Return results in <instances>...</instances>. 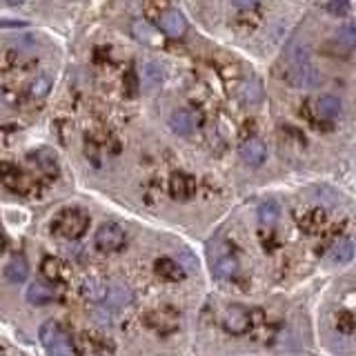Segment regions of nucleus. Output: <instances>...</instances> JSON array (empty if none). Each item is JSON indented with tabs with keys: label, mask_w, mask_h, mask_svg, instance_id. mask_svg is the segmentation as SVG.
Listing matches in <instances>:
<instances>
[{
	"label": "nucleus",
	"mask_w": 356,
	"mask_h": 356,
	"mask_svg": "<svg viewBox=\"0 0 356 356\" xmlns=\"http://www.w3.org/2000/svg\"><path fill=\"white\" fill-rule=\"evenodd\" d=\"M80 292H83V296L89 303H103L107 294V283L100 278H87L83 283V287H80Z\"/></svg>",
	"instance_id": "21"
},
{
	"label": "nucleus",
	"mask_w": 356,
	"mask_h": 356,
	"mask_svg": "<svg viewBox=\"0 0 356 356\" xmlns=\"http://www.w3.org/2000/svg\"><path fill=\"white\" fill-rule=\"evenodd\" d=\"M56 287H51L49 283H43V281H34L29 283L27 287V300L32 305H49L51 300H56Z\"/></svg>",
	"instance_id": "14"
},
{
	"label": "nucleus",
	"mask_w": 356,
	"mask_h": 356,
	"mask_svg": "<svg viewBox=\"0 0 356 356\" xmlns=\"http://www.w3.org/2000/svg\"><path fill=\"white\" fill-rule=\"evenodd\" d=\"M132 298L134 294L127 285H123V283H109L103 303H109L112 307H125L132 303Z\"/></svg>",
	"instance_id": "16"
},
{
	"label": "nucleus",
	"mask_w": 356,
	"mask_h": 356,
	"mask_svg": "<svg viewBox=\"0 0 356 356\" xmlns=\"http://www.w3.org/2000/svg\"><path fill=\"white\" fill-rule=\"evenodd\" d=\"M169 194L176 200H189L196 194V180L189 174H185V171H176V174L169 178Z\"/></svg>",
	"instance_id": "12"
},
{
	"label": "nucleus",
	"mask_w": 356,
	"mask_h": 356,
	"mask_svg": "<svg viewBox=\"0 0 356 356\" xmlns=\"http://www.w3.org/2000/svg\"><path fill=\"white\" fill-rule=\"evenodd\" d=\"M327 12L334 16H343L350 12V0H330L327 3Z\"/></svg>",
	"instance_id": "27"
},
{
	"label": "nucleus",
	"mask_w": 356,
	"mask_h": 356,
	"mask_svg": "<svg viewBox=\"0 0 356 356\" xmlns=\"http://www.w3.org/2000/svg\"><path fill=\"white\" fill-rule=\"evenodd\" d=\"M278 214L281 209L278 205L274 203V200H265L261 207H259V221H261V227H265V230H272L274 225L278 221Z\"/></svg>",
	"instance_id": "24"
},
{
	"label": "nucleus",
	"mask_w": 356,
	"mask_h": 356,
	"mask_svg": "<svg viewBox=\"0 0 356 356\" xmlns=\"http://www.w3.org/2000/svg\"><path fill=\"white\" fill-rule=\"evenodd\" d=\"M5 3H7V5H12V7H18V5H23L25 0H5Z\"/></svg>",
	"instance_id": "30"
},
{
	"label": "nucleus",
	"mask_w": 356,
	"mask_h": 356,
	"mask_svg": "<svg viewBox=\"0 0 356 356\" xmlns=\"http://www.w3.org/2000/svg\"><path fill=\"white\" fill-rule=\"evenodd\" d=\"M336 327H339V332H343V334H352L354 332L352 312H339V316H336Z\"/></svg>",
	"instance_id": "26"
},
{
	"label": "nucleus",
	"mask_w": 356,
	"mask_h": 356,
	"mask_svg": "<svg viewBox=\"0 0 356 356\" xmlns=\"http://www.w3.org/2000/svg\"><path fill=\"white\" fill-rule=\"evenodd\" d=\"M158 25H161V32L171 36V38H180V36H185L187 27H189L187 25V18L182 16L178 9H165V12H163V16H161Z\"/></svg>",
	"instance_id": "10"
},
{
	"label": "nucleus",
	"mask_w": 356,
	"mask_h": 356,
	"mask_svg": "<svg viewBox=\"0 0 356 356\" xmlns=\"http://www.w3.org/2000/svg\"><path fill=\"white\" fill-rule=\"evenodd\" d=\"M169 127L174 134L187 139V136H191V132H194V118H191L187 109H176V112H171L169 116Z\"/></svg>",
	"instance_id": "17"
},
{
	"label": "nucleus",
	"mask_w": 356,
	"mask_h": 356,
	"mask_svg": "<svg viewBox=\"0 0 356 356\" xmlns=\"http://www.w3.org/2000/svg\"><path fill=\"white\" fill-rule=\"evenodd\" d=\"M74 341V354L80 356H109L114 354V343L103 334L96 332H80Z\"/></svg>",
	"instance_id": "5"
},
{
	"label": "nucleus",
	"mask_w": 356,
	"mask_h": 356,
	"mask_svg": "<svg viewBox=\"0 0 356 356\" xmlns=\"http://www.w3.org/2000/svg\"><path fill=\"white\" fill-rule=\"evenodd\" d=\"M25 21H0V27H25Z\"/></svg>",
	"instance_id": "29"
},
{
	"label": "nucleus",
	"mask_w": 356,
	"mask_h": 356,
	"mask_svg": "<svg viewBox=\"0 0 356 356\" xmlns=\"http://www.w3.org/2000/svg\"><path fill=\"white\" fill-rule=\"evenodd\" d=\"M5 252V239H3V234H0V254Z\"/></svg>",
	"instance_id": "31"
},
{
	"label": "nucleus",
	"mask_w": 356,
	"mask_h": 356,
	"mask_svg": "<svg viewBox=\"0 0 356 356\" xmlns=\"http://www.w3.org/2000/svg\"><path fill=\"white\" fill-rule=\"evenodd\" d=\"M239 259L234 257L230 250H223V252H216V257L212 261V272L218 281H234L239 276Z\"/></svg>",
	"instance_id": "8"
},
{
	"label": "nucleus",
	"mask_w": 356,
	"mask_h": 356,
	"mask_svg": "<svg viewBox=\"0 0 356 356\" xmlns=\"http://www.w3.org/2000/svg\"><path fill=\"white\" fill-rule=\"evenodd\" d=\"M163 85V69L158 62H147L143 67V76H141V89L145 94H156Z\"/></svg>",
	"instance_id": "15"
},
{
	"label": "nucleus",
	"mask_w": 356,
	"mask_h": 356,
	"mask_svg": "<svg viewBox=\"0 0 356 356\" xmlns=\"http://www.w3.org/2000/svg\"><path fill=\"white\" fill-rule=\"evenodd\" d=\"M143 323L156 334L165 336V334H171V332L178 330L180 312L171 305H158V307H154V309H150V312L143 314Z\"/></svg>",
	"instance_id": "4"
},
{
	"label": "nucleus",
	"mask_w": 356,
	"mask_h": 356,
	"mask_svg": "<svg viewBox=\"0 0 356 356\" xmlns=\"http://www.w3.org/2000/svg\"><path fill=\"white\" fill-rule=\"evenodd\" d=\"M221 325L227 334L232 336H245L252 332V309L241 305H230L221 318Z\"/></svg>",
	"instance_id": "7"
},
{
	"label": "nucleus",
	"mask_w": 356,
	"mask_h": 356,
	"mask_svg": "<svg viewBox=\"0 0 356 356\" xmlns=\"http://www.w3.org/2000/svg\"><path fill=\"white\" fill-rule=\"evenodd\" d=\"M239 154H241V161L245 163V165L261 167L268 158V147H265V143L259 141V139H248L241 145Z\"/></svg>",
	"instance_id": "11"
},
{
	"label": "nucleus",
	"mask_w": 356,
	"mask_h": 356,
	"mask_svg": "<svg viewBox=\"0 0 356 356\" xmlns=\"http://www.w3.org/2000/svg\"><path fill=\"white\" fill-rule=\"evenodd\" d=\"M94 245L103 254L121 252L125 248V230L118 223H103L94 234Z\"/></svg>",
	"instance_id": "6"
},
{
	"label": "nucleus",
	"mask_w": 356,
	"mask_h": 356,
	"mask_svg": "<svg viewBox=\"0 0 356 356\" xmlns=\"http://www.w3.org/2000/svg\"><path fill=\"white\" fill-rule=\"evenodd\" d=\"M327 216L323 209H307L303 216H298V225L300 230L307 232V234H318L321 232V227L325 225Z\"/></svg>",
	"instance_id": "18"
},
{
	"label": "nucleus",
	"mask_w": 356,
	"mask_h": 356,
	"mask_svg": "<svg viewBox=\"0 0 356 356\" xmlns=\"http://www.w3.org/2000/svg\"><path fill=\"white\" fill-rule=\"evenodd\" d=\"M40 272H43V276L51 283V285H65V283L69 281L67 263L56 259V257H45L43 263H40Z\"/></svg>",
	"instance_id": "9"
},
{
	"label": "nucleus",
	"mask_w": 356,
	"mask_h": 356,
	"mask_svg": "<svg viewBox=\"0 0 356 356\" xmlns=\"http://www.w3.org/2000/svg\"><path fill=\"white\" fill-rule=\"evenodd\" d=\"M5 276L9 283H25L27 276H29V265H27V261L23 257H14L12 261L7 263L5 268Z\"/></svg>",
	"instance_id": "20"
},
{
	"label": "nucleus",
	"mask_w": 356,
	"mask_h": 356,
	"mask_svg": "<svg viewBox=\"0 0 356 356\" xmlns=\"http://www.w3.org/2000/svg\"><path fill=\"white\" fill-rule=\"evenodd\" d=\"M232 3L239 9H252V7L259 5V0H232Z\"/></svg>",
	"instance_id": "28"
},
{
	"label": "nucleus",
	"mask_w": 356,
	"mask_h": 356,
	"mask_svg": "<svg viewBox=\"0 0 356 356\" xmlns=\"http://www.w3.org/2000/svg\"><path fill=\"white\" fill-rule=\"evenodd\" d=\"M49 89H51V78L49 76H36L32 80V85H29V96L36 98V100H40L49 94Z\"/></svg>",
	"instance_id": "25"
},
{
	"label": "nucleus",
	"mask_w": 356,
	"mask_h": 356,
	"mask_svg": "<svg viewBox=\"0 0 356 356\" xmlns=\"http://www.w3.org/2000/svg\"><path fill=\"white\" fill-rule=\"evenodd\" d=\"M316 112L323 118L334 121V118H339L343 114V103L336 96H321L316 100Z\"/></svg>",
	"instance_id": "22"
},
{
	"label": "nucleus",
	"mask_w": 356,
	"mask_h": 356,
	"mask_svg": "<svg viewBox=\"0 0 356 356\" xmlns=\"http://www.w3.org/2000/svg\"><path fill=\"white\" fill-rule=\"evenodd\" d=\"M354 259V243L350 239H343L339 243H334V248L330 250V261L336 265H345Z\"/></svg>",
	"instance_id": "23"
},
{
	"label": "nucleus",
	"mask_w": 356,
	"mask_h": 356,
	"mask_svg": "<svg viewBox=\"0 0 356 356\" xmlns=\"http://www.w3.org/2000/svg\"><path fill=\"white\" fill-rule=\"evenodd\" d=\"M154 272H156V276L165 283H178L187 276L180 263H176L174 259H167V257H163L154 263Z\"/></svg>",
	"instance_id": "13"
},
{
	"label": "nucleus",
	"mask_w": 356,
	"mask_h": 356,
	"mask_svg": "<svg viewBox=\"0 0 356 356\" xmlns=\"http://www.w3.org/2000/svg\"><path fill=\"white\" fill-rule=\"evenodd\" d=\"M132 34H134V38L143 45H158L161 43V32L154 29V27L145 21H136L132 25Z\"/></svg>",
	"instance_id": "19"
},
{
	"label": "nucleus",
	"mask_w": 356,
	"mask_h": 356,
	"mask_svg": "<svg viewBox=\"0 0 356 356\" xmlns=\"http://www.w3.org/2000/svg\"><path fill=\"white\" fill-rule=\"evenodd\" d=\"M89 230V214L80 207H65L51 218V234L65 241H78Z\"/></svg>",
	"instance_id": "2"
},
{
	"label": "nucleus",
	"mask_w": 356,
	"mask_h": 356,
	"mask_svg": "<svg viewBox=\"0 0 356 356\" xmlns=\"http://www.w3.org/2000/svg\"><path fill=\"white\" fill-rule=\"evenodd\" d=\"M318 80H321V74H318V69L314 67L307 47H303V45H294L289 51V58H287V83L292 87L312 89L318 85Z\"/></svg>",
	"instance_id": "1"
},
{
	"label": "nucleus",
	"mask_w": 356,
	"mask_h": 356,
	"mask_svg": "<svg viewBox=\"0 0 356 356\" xmlns=\"http://www.w3.org/2000/svg\"><path fill=\"white\" fill-rule=\"evenodd\" d=\"M38 336L47 356H74V341H71V334L62 327V323L45 321Z\"/></svg>",
	"instance_id": "3"
}]
</instances>
